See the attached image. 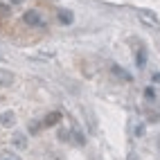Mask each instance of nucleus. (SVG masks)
<instances>
[{
	"label": "nucleus",
	"instance_id": "f257e3e1",
	"mask_svg": "<svg viewBox=\"0 0 160 160\" xmlns=\"http://www.w3.org/2000/svg\"><path fill=\"white\" fill-rule=\"evenodd\" d=\"M12 144H14V149H18V151H23V149H27V135H23V133H14L12 135Z\"/></svg>",
	"mask_w": 160,
	"mask_h": 160
},
{
	"label": "nucleus",
	"instance_id": "f03ea898",
	"mask_svg": "<svg viewBox=\"0 0 160 160\" xmlns=\"http://www.w3.org/2000/svg\"><path fill=\"white\" fill-rule=\"evenodd\" d=\"M23 20L27 25H41V14L36 12V9H29V12L23 14Z\"/></svg>",
	"mask_w": 160,
	"mask_h": 160
},
{
	"label": "nucleus",
	"instance_id": "7ed1b4c3",
	"mask_svg": "<svg viewBox=\"0 0 160 160\" xmlns=\"http://www.w3.org/2000/svg\"><path fill=\"white\" fill-rule=\"evenodd\" d=\"M12 83H14V72L12 70H2V68H0V86H12Z\"/></svg>",
	"mask_w": 160,
	"mask_h": 160
},
{
	"label": "nucleus",
	"instance_id": "20e7f679",
	"mask_svg": "<svg viewBox=\"0 0 160 160\" xmlns=\"http://www.w3.org/2000/svg\"><path fill=\"white\" fill-rule=\"evenodd\" d=\"M57 16H59V20H61L63 25H70L72 20H74L72 12H68V9H59V12H57Z\"/></svg>",
	"mask_w": 160,
	"mask_h": 160
},
{
	"label": "nucleus",
	"instance_id": "39448f33",
	"mask_svg": "<svg viewBox=\"0 0 160 160\" xmlns=\"http://www.w3.org/2000/svg\"><path fill=\"white\" fill-rule=\"evenodd\" d=\"M14 120H16L14 111H5L2 115H0V124H2V126H12V124H14Z\"/></svg>",
	"mask_w": 160,
	"mask_h": 160
},
{
	"label": "nucleus",
	"instance_id": "423d86ee",
	"mask_svg": "<svg viewBox=\"0 0 160 160\" xmlns=\"http://www.w3.org/2000/svg\"><path fill=\"white\" fill-rule=\"evenodd\" d=\"M111 70H113V72H115V74H117V77H120L122 81H131V79H133V77H131V74H129V72H126V70H122L120 66H115V63H113V66H111Z\"/></svg>",
	"mask_w": 160,
	"mask_h": 160
},
{
	"label": "nucleus",
	"instance_id": "0eeeda50",
	"mask_svg": "<svg viewBox=\"0 0 160 160\" xmlns=\"http://www.w3.org/2000/svg\"><path fill=\"white\" fill-rule=\"evenodd\" d=\"M140 18L144 20V23H149V25H156V23H158L156 14H151V12H140Z\"/></svg>",
	"mask_w": 160,
	"mask_h": 160
},
{
	"label": "nucleus",
	"instance_id": "6e6552de",
	"mask_svg": "<svg viewBox=\"0 0 160 160\" xmlns=\"http://www.w3.org/2000/svg\"><path fill=\"white\" fill-rule=\"evenodd\" d=\"M59 120H61V113H59V111H52V113L45 117V124H48V126H52V124H57Z\"/></svg>",
	"mask_w": 160,
	"mask_h": 160
},
{
	"label": "nucleus",
	"instance_id": "1a4fd4ad",
	"mask_svg": "<svg viewBox=\"0 0 160 160\" xmlns=\"http://www.w3.org/2000/svg\"><path fill=\"white\" fill-rule=\"evenodd\" d=\"M27 129H29V135H36V133L41 131V122H36V120H32V122L27 124Z\"/></svg>",
	"mask_w": 160,
	"mask_h": 160
},
{
	"label": "nucleus",
	"instance_id": "9d476101",
	"mask_svg": "<svg viewBox=\"0 0 160 160\" xmlns=\"http://www.w3.org/2000/svg\"><path fill=\"white\" fill-rule=\"evenodd\" d=\"M72 140H77V144H81V147L86 144V138H83L79 131H74V129H72Z\"/></svg>",
	"mask_w": 160,
	"mask_h": 160
},
{
	"label": "nucleus",
	"instance_id": "9b49d317",
	"mask_svg": "<svg viewBox=\"0 0 160 160\" xmlns=\"http://www.w3.org/2000/svg\"><path fill=\"white\" fill-rule=\"evenodd\" d=\"M142 129H144V126H142V124H138V122H135V124H133V135H138V138H140V135L144 133Z\"/></svg>",
	"mask_w": 160,
	"mask_h": 160
},
{
	"label": "nucleus",
	"instance_id": "f8f14e48",
	"mask_svg": "<svg viewBox=\"0 0 160 160\" xmlns=\"http://www.w3.org/2000/svg\"><path fill=\"white\" fill-rule=\"evenodd\" d=\"M144 97H149V99H156V88H147V90H144Z\"/></svg>",
	"mask_w": 160,
	"mask_h": 160
},
{
	"label": "nucleus",
	"instance_id": "ddd939ff",
	"mask_svg": "<svg viewBox=\"0 0 160 160\" xmlns=\"http://www.w3.org/2000/svg\"><path fill=\"white\" fill-rule=\"evenodd\" d=\"M59 135H61V140H68V138H70V133H68V131H61Z\"/></svg>",
	"mask_w": 160,
	"mask_h": 160
},
{
	"label": "nucleus",
	"instance_id": "4468645a",
	"mask_svg": "<svg viewBox=\"0 0 160 160\" xmlns=\"http://www.w3.org/2000/svg\"><path fill=\"white\" fill-rule=\"evenodd\" d=\"M0 158H14V153H9V151H2V153H0Z\"/></svg>",
	"mask_w": 160,
	"mask_h": 160
},
{
	"label": "nucleus",
	"instance_id": "2eb2a0df",
	"mask_svg": "<svg viewBox=\"0 0 160 160\" xmlns=\"http://www.w3.org/2000/svg\"><path fill=\"white\" fill-rule=\"evenodd\" d=\"M9 2H14V5H16V2H23V0H9Z\"/></svg>",
	"mask_w": 160,
	"mask_h": 160
}]
</instances>
